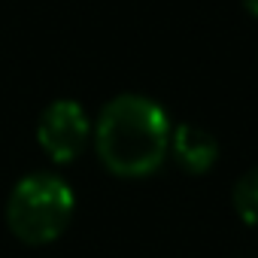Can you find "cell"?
<instances>
[{"instance_id": "cell-1", "label": "cell", "mask_w": 258, "mask_h": 258, "mask_svg": "<svg viewBox=\"0 0 258 258\" xmlns=\"http://www.w3.org/2000/svg\"><path fill=\"white\" fill-rule=\"evenodd\" d=\"M173 124L167 109L146 94L112 97L91 127L100 164L121 179H143L170 155Z\"/></svg>"}, {"instance_id": "cell-3", "label": "cell", "mask_w": 258, "mask_h": 258, "mask_svg": "<svg viewBox=\"0 0 258 258\" xmlns=\"http://www.w3.org/2000/svg\"><path fill=\"white\" fill-rule=\"evenodd\" d=\"M91 140V121L82 103L61 97L52 100L37 121V143L55 164L76 161Z\"/></svg>"}, {"instance_id": "cell-4", "label": "cell", "mask_w": 258, "mask_h": 258, "mask_svg": "<svg viewBox=\"0 0 258 258\" xmlns=\"http://www.w3.org/2000/svg\"><path fill=\"white\" fill-rule=\"evenodd\" d=\"M170 152H173V161L185 173L201 176V173L213 170V164L219 161V140L207 131V127H198V124L182 121V124L173 127Z\"/></svg>"}, {"instance_id": "cell-6", "label": "cell", "mask_w": 258, "mask_h": 258, "mask_svg": "<svg viewBox=\"0 0 258 258\" xmlns=\"http://www.w3.org/2000/svg\"><path fill=\"white\" fill-rule=\"evenodd\" d=\"M243 7H246V13L252 19H258V0H243Z\"/></svg>"}, {"instance_id": "cell-5", "label": "cell", "mask_w": 258, "mask_h": 258, "mask_svg": "<svg viewBox=\"0 0 258 258\" xmlns=\"http://www.w3.org/2000/svg\"><path fill=\"white\" fill-rule=\"evenodd\" d=\"M231 204H234V213H237L246 225L258 228V167L246 170V173L237 179V185H234V191H231Z\"/></svg>"}, {"instance_id": "cell-2", "label": "cell", "mask_w": 258, "mask_h": 258, "mask_svg": "<svg viewBox=\"0 0 258 258\" xmlns=\"http://www.w3.org/2000/svg\"><path fill=\"white\" fill-rule=\"evenodd\" d=\"M76 210V195L70 182L58 173L37 170L22 176L7 198V225L16 240L28 246L55 243Z\"/></svg>"}]
</instances>
